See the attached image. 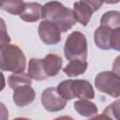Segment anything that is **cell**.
Masks as SVG:
<instances>
[{
	"label": "cell",
	"instance_id": "cell-1",
	"mask_svg": "<svg viewBox=\"0 0 120 120\" xmlns=\"http://www.w3.org/2000/svg\"><path fill=\"white\" fill-rule=\"evenodd\" d=\"M42 19L56 24L61 32L68 31L77 22L73 9L66 8L58 1H51L43 6Z\"/></svg>",
	"mask_w": 120,
	"mask_h": 120
},
{
	"label": "cell",
	"instance_id": "cell-2",
	"mask_svg": "<svg viewBox=\"0 0 120 120\" xmlns=\"http://www.w3.org/2000/svg\"><path fill=\"white\" fill-rule=\"evenodd\" d=\"M0 67L3 71L24 72L26 57L15 44H7L0 50Z\"/></svg>",
	"mask_w": 120,
	"mask_h": 120
},
{
	"label": "cell",
	"instance_id": "cell-3",
	"mask_svg": "<svg viewBox=\"0 0 120 120\" xmlns=\"http://www.w3.org/2000/svg\"><path fill=\"white\" fill-rule=\"evenodd\" d=\"M58 93L66 100L77 98L93 99L95 91L91 83L86 80H66L56 87Z\"/></svg>",
	"mask_w": 120,
	"mask_h": 120
},
{
	"label": "cell",
	"instance_id": "cell-4",
	"mask_svg": "<svg viewBox=\"0 0 120 120\" xmlns=\"http://www.w3.org/2000/svg\"><path fill=\"white\" fill-rule=\"evenodd\" d=\"M64 54L68 60L83 59L87 57V40L85 36L79 32H72L66 39L64 46Z\"/></svg>",
	"mask_w": 120,
	"mask_h": 120
},
{
	"label": "cell",
	"instance_id": "cell-5",
	"mask_svg": "<svg viewBox=\"0 0 120 120\" xmlns=\"http://www.w3.org/2000/svg\"><path fill=\"white\" fill-rule=\"evenodd\" d=\"M96 88L112 98L120 97V77L112 71H102L95 77Z\"/></svg>",
	"mask_w": 120,
	"mask_h": 120
},
{
	"label": "cell",
	"instance_id": "cell-6",
	"mask_svg": "<svg viewBox=\"0 0 120 120\" xmlns=\"http://www.w3.org/2000/svg\"><path fill=\"white\" fill-rule=\"evenodd\" d=\"M41 103L49 112H59L67 105V100L60 96L55 87H48L41 94Z\"/></svg>",
	"mask_w": 120,
	"mask_h": 120
},
{
	"label": "cell",
	"instance_id": "cell-7",
	"mask_svg": "<svg viewBox=\"0 0 120 120\" xmlns=\"http://www.w3.org/2000/svg\"><path fill=\"white\" fill-rule=\"evenodd\" d=\"M38 36L46 45H55L61 40V31L53 22L43 20L38 25Z\"/></svg>",
	"mask_w": 120,
	"mask_h": 120
},
{
	"label": "cell",
	"instance_id": "cell-8",
	"mask_svg": "<svg viewBox=\"0 0 120 120\" xmlns=\"http://www.w3.org/2000/svg\"><path fill=\"white\" fill-rule=\"evenodd\" d=\"M13 101L19 107H25L31 104L36 98L35 90L31 87V85L25 84L14 89L13 95Z\"/></svg>",
	"mask_w": 120,
	"mask_h": 120
},
{
	"label": "cell",
	"instance_id": "cell-9",
	"mask_svg": "<svg viewBox=\"0 0 120 120\" xmlns=\"http://www.w3.org/2000/svg\"><path fill=\"white\" fill-rule=\"evenodd\" d=\"M41 61L45 73L48 76V78L54 77L55 75H57L63 65L62 58L59 55L53 53L47 54L43 59H41Z\"/></svg>",
	"mask_w": 120,
	"mask_h": 120
},
{
	"label": "cell",
	"instance_id": "cell-10",
	"mask_svg": "<svg viewBox=\"0 0 120 120\" xmlns=\"http://www.w3.org/2000/svg\"><path fill=\"white\" fill-rule=\"evenodd\" d=\"M73 12L77 22L82 26H86L91 20L94 10L88 4L80 0L79 2H75L73 4Z\"/></svg>",
	"mask_w": 120,
	"mask_h": 120
},
{
	"label": "cell",
	"instance_id": "cell-11",
	"mask_svg": "<svg viewBox=\"0 0 120 120\" xmlns=\"http://www.w3.org/2000/svg\"><path fill=\"white\" fill-rule=\"evenodd\" d=\"M42 8L43 6H41L38 3L36 2L25 3L24 9L19 16L24 22H34L38 21L39 19H42Z\"/></svg>",
	"mask_w": 120,
	"mask_h": 120
},
{
	"label": "cell",
	"instance_id": "cell-12",
	"mask_svg": "<svg viewBox=\"0 0 120 120\" xmlns=\"http://www.w3.org/2000/svg\"><path fill=\"white\" fill-rule=\"evenodd\" d=\"M112 30L110 27L100 25L94 33V40L98 48L101 50H110L111 47V35Z\"/></svg>",
	"mask_w": 120,
	"mask_h": 120
},
{
	"label": "cell",
	"instance_id": "cell-13",
	"mask_svg": "<svg viewBox=\"0 0 120 120\" xmlns=\"http://www.w3.org/2000/svg\"><path fill=\"white\" fill-rule=\"evenodd\" d=\"M75 111L82 116L93 117L98 113V107L94 102H91L87 98H79L74 102Z\"/></svg>",
	"mask_w": 120,
	"mask_h": 120
},
{
	"label": "cell",
	"instance_id": "cell-14",
	"mask_svg": "<svg viewBox=\"0 0 120 120\" xmlns=\"http://www.w3.org/2000/svg\"><path fill=\"white\" fill-rule=\"evenodd\" d=\"M27 73L33 80L36 81H43L48 78L45 73L41 59L38 58H31L29 60Z\"/></svg>",
	"mask_w": 120,
	"mask_h": 120
},
{
	"label": "cell",
	"instance_id": "cell-15",
	"mask_svg": "<svg viewBox=\"0 0 120 120\" xmlns=\"http://www.w3.org/2000/svg\"><path fill=\"white\" fill-rule=\"evenodd\" d=\"M88 63L83 59H73L64 68L63 71L68 77H76L81 74H83L87 69Z\"/></svg>",
	"mask_w": 120,
	"mask_h": 120
},
{
	"label": "cell",
	"instance_id": "cell-16",
	"mask_svg": "<svg viewBox=\"0 0 120 120\" xmlns=\"http://www.w3.org/2000/svg\"><path fill=\"white\" fill-rule=\"evenodd\" d=\"M8 83L10 88L16 89L17 87L28 84L31 85L32 83V78L28 75V73L24 72H13L8 78Z\"/></svg>",
	"mask_w": 120,
	"mask_h": 120
},
{
	"label": "cell",
	"instance_id": "cell-17",
	"mask_svg": "<svg viewBox=\"0 0 120 120\" xmlns=\"http://www.w3.org/2000/svg\"><path fill=\"white\" fill-rule=\"evenodd\" d=\"M100 25H105L111 29L120 27V11L110 10L105 12L100 18Z\"/></svg>",
	"mask_w": 120,
	"mask_h": 120
},
{
	"label": "cell",
	"instance_id": "cell-18",
	"mask_svg": "<svg viewBox=\"0 0 120 120\" xmlns=\"http://www.w3.org/2000/svg\"><path fill=\"white\" fill-rule=\"evenodd\" d=\"M24 7L25 3L22 0H1V9L13 15H20Z\"/></svg>",
	"mask_w": 120,
	"mask_h": 120
},
{
	"label": "cell",
	"instance_id": "cell-19",
	"mask_svg": "<svg viewBox=\"0 0 120 120\" xmlns=\"http://www.w3.org/2000/svg\"><path fill=\"white\" fill-rule=\"evenodd\" d=\"M103 115L107 118L120 120V99H117L106 107L103 111Z\"/></svg>",
	"mask_w": 120,
	"mask_h": 120
},
{
	"label": "cell",
	"instance_id": "cell-20",
	"mask_svg": "<svg viewBox=\"0 0 120 120\" xmlns=\"http://www.w3.org/2000/svg\"><path fill=\"white\" fill-rule=\"evenodd\" d=\"M111 47L115 51L120 52V27L112 30L111 35Z\"/></svg>",
	"mask_w": 120,
	"mask_h": 120
},
{
	"label": "cell",
	"instance_id": "cell-21",
	"mask_svg": "<svg viewBox=\"0 0 120 120\" xmlns=\"http://www.w3.org/2000/svg\"><path fill=\"white\" fill-rule=\"evenodd\" d=\"M81 1L85 2L86 4H88L91 7V8L94 10V12L97 11V10H98L101 8L102 4H103V1L102 0H81Z\"/></svg>",
	"mask_w": 120,
	"mask_h": 120
},
{
	"label": "cell",
	"instance_id": "cell-22",
	"mask_svg": "<svg viewBox=\"0 0 120 120\" xmlns=\"http://www.w3.org/2000/svg\"><path fill=\"white\" fill-rule=\"evenodd\" d=\"M1 22H2V35H1V47L2 46H5L7 44H8L10 42V38L8 37V35L6 33V28H5V23H4V21L1 20Z\"/></svg>",
	"mask_w": 120,
	"mask_h": 120
},
{
	"label": "cell",
	"instance_id": "cell-23",
	"mask_svg": "<svg viewBox=\"0 0 120 120\" xmlns=\"http://www.w3.org/2000/svg\"><path fill=\"white\" fill-rule=\"evenodd\" d=\"M112 71L120 77V55H118L112 63Z\"/></svg>",
	"mask_w": 120,
	"mask_h": 120
},
{
	"label": "cell",
	"instance_id": "cell-24",
	"mask_svg": "<svg viewBox=\"0 0 120 120\" xmlns=\"http://www.w3.org/2000/svg\"><path fill=\"white\" fill-rule=\"evenodd\" d=\"M103 3L105 4H109V5H113V4H117L120 2V0H102Z\"/></svg>",
	"mask_w": 120,
	"mask_h": 120
}]
</instances>
